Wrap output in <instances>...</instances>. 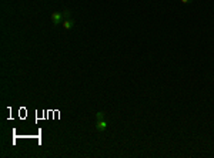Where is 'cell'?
Returning <instances> with one entry per match:
<instances>
[{"instance_id": "2", "label": "cell", "mask_w": 214, "mask_h": 158, "mask_svg": "<svg viewBox=\"0 0 214 158\" xmlns=\"http://www.w3.org/2000/svg\"><path fill=\"white\" fill-rule=\"evenodd\" d=\"M107 126H108V123H107L106 120H99V121L96 123V130H97L99 133H104L107 130Z\"/></svg>"}, {"instance_id": "3", "label": "cell", "mask_w": 214, "mask_h": 158, "mask_svg": "<svg viewBox=\"0 0 214 158\" xmlns=\"http://www.w3.org/2000/svg\"><path fill=\"white\" fill-rule=\"evenodd\" d=\"M74 23H76V22H74V19H72V17H70V19H66V20L63 22V27H64V30H70V29H73Z\"/></svg>"}, {"instance_id": "5", "label": "cell", "mask_w": 214, "mask_h": 158, "mask_svg": "<svg viewBox=\"0 0 214 158\" xmlns=\"http://www.w3.org/2000/svg\"><path fill=\"white\" fill-rule=\"evenodd\" d=\"M63 16H64V20H66V19H70V16H72V12H70L69 9L63 10Z\"/></svg>"}, {"instance_id": "4", "label": "cell", "mask_w": 214, "mask_h": 158, "mask_svg": "<svg viewBox=\"0 0 214 158\" xmlns=\"http://www.w3.org/2000/svg\"><path fill=\"white\" fill-rule=\"evenodd\" d=\"M106 118V113L104 111H99V113H96V120L99 121V120H104Z\"/></svg>"}, {"instance_id": "1", "label": "cell", "mask_w": 214, "mask_h": 158, "mask_svg": "<svg viewBox=\"0 0 214 158\" xmlns=\"http://www.w3.org/2000/svg\"><path fill=\"white\" fill-rule=\"evenodd\" d=\"M63 22H64V16H63L61 12H53L51 13V23H53L54 27L59 26V24H63Z\"/></svg>"}, {"instance_id": "6", "label": "cell", "mask_w": 214, "mask_h": 158, "mask_svg": "<svg viewBox=\"0 0 214 158\" xmlns=\"http://www.w3.org/2000/svg\"><path fill=\"white\" fill-rule=\"evenodd\" d=\"M180 1L183 3V4H189V3H191L193 0H180Z\"/></svg>"}]
</instances>
